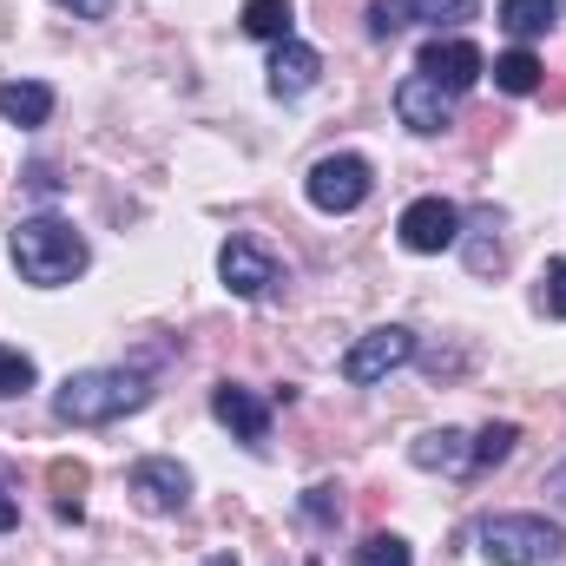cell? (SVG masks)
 I'll return each instance as SVG.
<instances>
[{"label":"cell","instance_id":"obj_8","mask_svg":"<svg viewBox=\"0 0 566 566\" xmlns=\"http://www.w3.org/2000/svg\"><path fill=\"white\" fill-rule=\"evenodd\" d=\"M218 277H224L231 296L258 303V296H271V290H277V258H271L264 244H251V238H231V244L218 251Z\"/></svg>","mask_w":566,"mask_h":566},{"label":"cell","instance_id":"obj_13","mask_svg":"<svg viewBox=\"0 0 566 566\" xmlns=\"http://www.w3.org/2000/svg\"><path fill=\"white\" fill-rule=\"evenodd\" d=\"M409 461L428 468V474H468V468H474V441H468L461 428H428L422 441L409 448Z\"/></svg>","mask_w":566,"mask_h":566},{"label":"cell","instance_id":"obj_25","mask_svg":"<svg viewBox=\"0 0 566 566\" xmlns=\"http://www.w3.org/2000/svg\"><path fill=\"white\" fill-rule=\"evenodd\" d=\"M303 514H310V521H323V527H329V521H336V514H343V501H336V488H310V501H303Z\"/></svg>","mask_w":566,"mask_h":566},{"label":"cell","instance_id":"obj_16","mask_svg":"<svg viewBox=\"0 0 566 566\" xmlns=\"http://www.w3.org/2000/svg\"><path fill=\"white\" fill-rule=\"evenodd\" d=\"M86 481H93V474H86V461H46V488L60 494V501H53V507H60V521H80V514H86V501H80V494H86Z\"/></svg>","mask_w":566,"mask_h":566},{"label":"cell","instance_id":"obj_12","mask_svg":"<svg viewBox=\"0 0 566 566\" xmlns=\"http://www.w3.org/2000/svg\"><path fill=\"white\" fill-rule=\"evenodd\" d=\"M271 93L277 99H303L310 86H316V73H323V53L316 46H303V40H277V53H271Z\"/></svg>","mask_w":566,"mask_h":566},{"label":"cell","instance_id":"obj_1","mask_svg":"<svg viewBox=\"0 0 566 566\" xmlns=\"http://www.w3.org/2000/svg\"><path fill=\"white\" fill-rule=\"evenodd\" d=\"M151 402V382L139 369H80L53 389V416L73 428H106L119 416H139Z\"/></svg>","mask_w":566,"mask_h":566},{"label":"cell","instance_id":"obj_30","mask_svg":"<svg viewBox=\"0 0 566 566\" xmlns=\"http://www.w3.org/2000/svg\"><path fill=\"white\" fill-rule=\"evenodd\" d=\"M211 566H238V560H231V554H218V560H211Z\"/></svg>","mask_w":566,"mask_h":566},{"label":"cell","instance_id":"obj_15","mask_svg":"<svg viewBox=\"0 0 566 566\" xmlns=\"http://www.w3.org/2000/svg\"><path fill=\"white\" fill-rule=\"evenodd\" d=\"M501 27H507L514 40L554 33V27H560V0H501Z\"/></svg>","mask_w":566,"mask_h":566},{"label":"cell","instance_id":"obj_19","mask_svg":"<svg viewBox=\"0 0 566 566\" xmlns=\"http://www.w3.org/2000/svg\"><path fill=\"white\" fill-rule=\"evenodd\" d=\"M514 441H521V428H514V422H488L481 434H474V468H468V474H481V468H501V461L514 454Z\"/></svg>","mask_w":566,"mask_h":566},{"label":"cell","instance_id":"obj_3","mask_svg":"<svg viewBox=\"0 0 566 566\" xmlns=\"http://www.w3.org/2000/svg\"><path fill=\"white\" fill-rule=\"evenodd\" d=\"M474 541L494 566H547L566 554V534L547 514H488L474 527Z\"/></svg>","mask_w":566,"mask_h":566},{"label":"cell","instance_id":"obj_18","mask_svg":"<svg viewBox=\"0 0 566 566\" xmlns=\"http://www.w3.org/2000/svg\"><path fill=\"white\" fill-rule=\"evenodd\" d=\"M244 33L251 40H290V27H296V13H290V0H244Z\"/></svg>","mask_w":566,"mask_h":566},{"label":"cell","instance_id":"obj_4","mask_svg":"<svg viewBox=\"0 0 566 566\" xmlns=\"http://www.w3.org/2000/svg\"><path fill=\"white\" fill-rule=\"evenodd\" d=\"M303 191H310V205H316V211L343 218V211H356V205L376 191V171H369V158H356V151H329V158H316V165H310Z\"/></svg>","mask_w":566,"mask_h":566},{"label":"cell","instance_id":"obj_10","mask_svg":"<svg viewBox=\"0 0 566 566\" xmlns=\"http://www.w3.org/2000/svg\"><path fill=\"white\" fill-rule=\"evenodd\" d=\"M133 494H139L151 514H185L191 474H185L171 454H145V461H133Z\"/></svg>","mask_w":566,"mask_h":566},{"label":"cell","instance_id":"obj_21","mask_svg":"<svg viewBox=\"0 0 566 566\" xmlns=\"http://www.w3.org/2000/svg\"><path fill=\"white\" fill-rule=\"evenodd\" d=\"M402 7H409V20H428V27H461L481 13V0H402Z\"/></svg>","mask_w":566,"mask_h":566},{"label":"cell","instance_id":"obj_6","mask_svg":"<svg viewBox=\"0 0 566 566\" xmlns=\"http://www.w3.org/2000/svg\"><path fill=\"white\" fill-rule=\"evenodd\" d=\"M396 231H402V244H409L416 258H441V251L461 244V211H454L448 198H416Z\"/></svg>","mask_w":566,"mask_h":566},{"label":"cell","instance_id":"obj_27","mask_svg":"<svg viewBox=\"0 0 566 566\" xmlns=\"http://www.w3.org/2000/svg\"><path fill=\"white\" fill-rule=\"evenodd\" d=\"M547 501H554V507L566 514V461L554 468V474H547Z\"/></svg>","mask_w":566,"mask_h":566},{"label":"cell","instance_id":"obj_5","mask_svg":"<svg viewBox=\"0 0 566 566\" xmlns=\"http://www.w3.org/2000/svg\"><path fill=\"white\" fill-rule=\"evenodd\" d=\"M402 363H416V329H402V323H382V329H369V336H356V343L343 349V382L369 389V382L396 376Z\"/></svg>","mask_w":566,"mask_h":566},{"label":"cell","instance_id":"obj_2","mask_svg":"<svg viewBox=\"0 0 566 566\" xmlns=\"http://www.w3.org/2000/svg\"><path fill=\"white\" fill-rule=\"evenodd\" d=\"M13 271L33 283V290H60V283H73L86 271V238L66 218H53V211L20 218L13 224Z\"/></svg>","mask_w":566,"mask_h":566},{"label":"cell","instance_id":"obj_20","mask_svg":"<svg viewBox=\"0 0 566 566\" xmlns=\"http://www.w3.org/2000/svg\"><path fill=\"white\" fill-rule=\"evenodd\" d=\"M40 382V369H33V356L27 349H7L0 343V402H13V396H27Z\"/></svg>","mask_w":566,"mask_h":566},{"label":"cell","instance_id":"obj_22","mask_svg":"<svg viewBox=\"0 0 566 566\" xmlns=\"http://www.w3.org/2000/svg\"><path fill=\"white\" fill-rule=\"evenodd\" d=\"M356 566H416V554H409L402 534H369V541L356 547Z\"/></svg>","mask_w":566,"mask_h":566},{"label":"cell","instance_id":"obj_23","mask_svg":"<svg viewBox=\"0 0 566 566\" xmlns=\"http://www.w3.org/2000/svg\"><path fill=\"white\" fill-rule=\"evenodd\" d=\"M541 310L566 323V258H554V264L541 271Z\"/></svg>","mask_w":566,"mask_h":566},{"label":"cell","instance_id":"obj_9","mask_svg":"<svg viewBox=\"0 0 566 566\" xmlns=\"http://www.w3.org/2000/svg\"><path fill=\"white\" fill-rule=\"evenodd\" d=\"M211 416L231 428L244 448H264V441H271V402H264L258 389H244V382H218V389H211Z\"/></svg>","mask_w":566,"mask_h":566},{"label":"cell","instance_id":"obj_26","mask_svg":"<svg viewBox=\"0 0 566 566\" xmlns=\"http://www.w3.org/2000/svg\"><path fill=\"white\" fill-rule=\"evenodd\" d=\"M53 7H66L73 20H106L113 13V0H53Z\"/></svg>","mask_w":566,"mask_h":566},{"label":"cell","instance_id":"obj_28","mask_svg":"<svg viewBox=\"0 0 566 566\" xmlns=\"http://www.w3.org/2000/svg\"><path fill=\"white\" fill-rule=\"evenodd\" d=\"M27 185H33V191H46V198H53V191H60V178H53V171H46V165H33V171H27Z\"/></svg>","mask_w":566,"mask_h":566},{"label":"cell","instance_id":"obj_24","mask_svg":"<svg viewBox=\"0 0 566 566\" xmlns=\"http://www.w3.org/2000/svg\"><path fill=\"white\" fill-rule=\"evenodd\" d=\"M402 27H409V7H402V0H376V7H369V33H376V40H389V33H402Z\"/></svg>","mask_w":566,"mask_h":566},{"label":"cell","instance_id":"obj_14","mask_svg":"<svg viewBox=\"0 0 566 566\" xmlns=\"http://www.w3.org/2000/svg\"><path fill=\"white\" fill-rule=\"evenodd\" d=\"M0 113H7L13 126H46V119H53V86H40V80H7V86H0Z\"/></svg>","mask_w":566,"mask_h":566},{"label":"cell","instance_id":"obj_17","mask_svg":"<svg viewBox=\"0 0 566 566\" xmlns=\"http://www.w3.org/2000/svg\"><path fill=\"white\" fill-rule=\"evenodd\" d=\"M494 86H501V93H514V99H527V93H541V60H534L527 46H514V53H501V60H494Z\"/></svg>","mask_w":566,"mask_h":566},{"label":"cell","instance_id":"obj_7","mask_svg":"<svg viewBox=\"0 0 566 566\" xmlns=\"http://www.w3.org/2000/svg\"><path fill=\"white\" fill-rule=\"evenodd\" d=\"M416 73L434 80L441 93H468V86L488 73V60H481V46H474V40H454V33L441 40V33H434V40L422 46V60H416Z\"/></svg>","mask_w":566,"mask_h":566},{"label":"cell","instance_id":"obj_11","mask_svg":"<svg viewBox=\"0 0 566 566\" xmlns=\"http://www.w3.org/2000/svg\"><path fill=\"white\" fill-rule=\"evenodd\" d=\"M396 113H402V126H409V133L434 139V133H448V126H454V93H441L434 80L409 73V80L396 86Z\"/></svg>","mask_w":566,"mask_h":566},{"label":"cell","instance_id":"obj_29","mask_svg":"<svg viewBox=\"0 0 566 566\" xmlns=\"http://www.w3.org/2000/svg\"><path fill=\"white\" fill-rule=\"evenodd\" d=\"M7 527H20V501H13V494L0 488V534H7Z\"/></svg>","mask_w":566,"mask_h":566}]
</instances>
